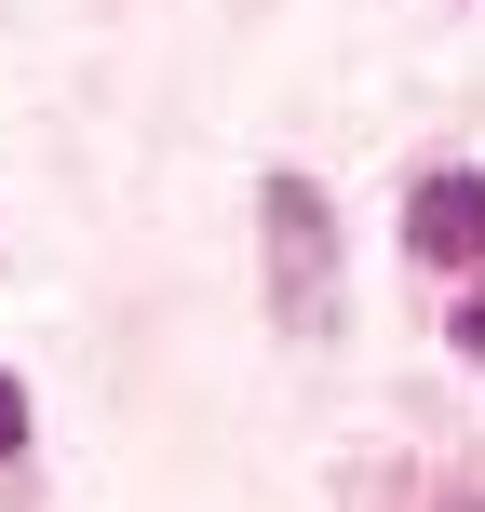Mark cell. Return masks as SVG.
<instances>
[{
	"label": "cell",
	"instance_id": "277c9868",
	"mask_svg": "<svg viewBox=\"0 0 485 512\" xmlns=\"http://www.w3.org/2000/svg\"><path fill=\"white\" fill-rule=\"evenodd\" d=\"M459 337H472V351H485V297H472V310H459Z\"/></svg>",
	"mask_w": 485,
	"mask_h": 512
},
{
	"label": "cell",
	"instance_id": "3957f363",
	"mask_svg": "<svg viewBox=\"0 0 485 512\" xmlns=\"http://www.w3.org/2000/svg\"><path fill=\"white\" fill-rule=\"evenodd\" d=\"M14 445H27V391L0 378V459H14Z\"/></svg>",
	"mask_w": 485,
	"mask_h": 512
},
{
	"label": "cell",
	"instance_id": "6da1fadb",
	"mask_svg": "<svg viewBox=\"0 0 485 512\" xmlns=\"http://www.w3.org/2000/svg\"><path fill=\"white\" fill-rule=\"evenodd\" d=\"M256 243H270V324L283 337H324L337 324V216L310 176H270L256 189Z\"/></svg>",
	"mask_w": 485,
	"mask_h": 512
},
{
	"label": "cell",
	"instance_id": "7a4b0ae2",
	"mask_svg": "<svg viewBox=\"0 0 485 512\" xmlns=\"http://www.w3.org/2000/svg\"><path fill=\"white\" fill-rule=\"evenodd\" d=\"M405 243L432 256V270H472V256H485V176H418Z\"/></svg>",
	"mask_w": 485,
	"mask_h": 512
}]
</instances>
